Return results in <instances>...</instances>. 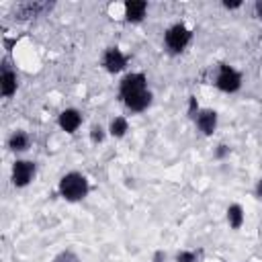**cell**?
Returning a JSON list of instances; mask_svg holds the SVG:
<instances>
[{"instance_id": "cell-1", "label": "cell", "mask_w": 262, "mask_h": 262, "mask_svg": "<svg viewBox=\"0 0 262 262\" xmlns=\"http://www.w3.org/2000/svg\"><path fill=\"white\" fill-rule=\"evenodd\" d=\"M119 98L131 113H143L151 104V90L147 88V76L143 72H129L119 82Z\"/></svg>"}, {"instance_id": "cell-2", "label": "cell", "mask_w": 262, "mask_h": 262, "mask_svg": "<svg viewBox=\"0 0 262 262\" xmlns=\"http://www.w3.org/2000/svg\"><path fill=\"white\" fill-rule=\"evenodd\" d=\"M57 192L63 201L68 203H80L88 196L90 192V184H88V178L82 174V172H66L59 182H57Z\"/></svg>"}, {"instance_id": "cell-3", "label": "cell", "mask_w": 262, "mask_h": 262, "mask_svg": "<svg viewBox=\"0 0 262 262\" xmlns=\"http://www.w3.org/2000/svg\"><path fill=\"white\" fill-rule=\"evenodd\" d=\"M192 41V31L184 23H174L164 33V47L170 53H182Z\"/></svg>"}, {"instance_id": "cell-4", "label": "cell", "mask_w": 262, "mask_h": 262, "mask_svg": "<svg viewBox=\"0 0 262 262\" xmlns=\"http://www.w3.org/2000/svg\"><path fill=\"white\" fill-rule=\"evenodd\" d=\"M37 176V164L33 160H14L10 168V182L14 188L29 186Z\"/></svg>"}, {"instance_id": "cell-5", "label": "cell", "mask_w": 262, "mask_h": 262, "mask_svg": "<svg viewBox=\"0 0 262 262\" xmlns=\"http://www.w3.org/2000/svg\"><path fill=\"white\" fill-rule=\"evenodd\" d=\"M215 86L225 94H233L242 88V74L235 68L221 63L217 68V74H215Z\"/></svg>"}, {"instance_id": "cell-6", "label": "cell", "mask_w": 262, "mask_h": 262, "mask_svg": "<svg viewBox=\"0 0 262 262\" xmlns=\"http://www.w3.org/2000/svg\"><path fill=\"white\" fill-rule=\"evenodd\" d=\"M129 57L119 49V47H106L102 57H100V66L108 72V74H119L127 68Z\"/></svg>"}, {"instance_id": "cell-7", "label": "cell", "mask_w": 262, "mask_h": 262, "mask_svg": "<svg viewBox=\"0 0 262 262\" xmlns=\"http://www.w3.org/2000/svg\"><path fill=\"white\" fill-rule=\"evenodd\" d=\"M53 8V2H20L14 6V18L29 20L35 16H43Z\"/></svg>"}, {"instance_id": "cell-8", "label": "cell", "mask_w": 262, "mask_h": 262, "mask_svg": "<svg viewBox=\"0 0 262 262\" xmlns=\"http://www.w3.org/2000/svg\"><path fill=\"white\" fill-rule=\"evenodd\" d=\"M217 123H219V115H217V111H213V108H201V111L196 113V117H194V125H196V129H199L205 137H209V135L215 133Z\"/></svg>"}, {"instance_id": "cell-9", "label": "cell", "mask_w": 262, "mask_h": 262, "mask_svg": "<svg viewBox=\"0 0 262 262\" xmlns=\"http://www.w3.org/2000/svg\"><path fill=\"white\" fill-rule=\"evenodd\" d=\"M57 127L66 133H76L80 127H82V113L78 108H63L59 115H57Z\"/></svg>"}, {"instance_id": "cell-10", "label": "cell", "mask_w": 262, "mask_h": 262, "mask_svg": "<svg viewBox=\"0 0 262 262\" xmlns=\"http://www.w3.org/2000/svg\"><path fill=\"white\" fill-rule=\"evenodd\" d=\"M16 88H18V76H16V72L8 63H2V72H0V94L4 98H10V96L16 94Z\"/></svg>"}, {"instance_id": "cell-11", "label": "cell", "mask_w": 262, "mask_h": 262, "mask_svg": "<svg viewBox=\"0 0 262 262\" xmlns=\"http://www.w3.org/2000/svg\"><path fill=\"white\" fill-rule=\"evenodd\" d=\"M6 147L12 154H23V151H27L31 147V135L25 129H14L6 139Z\"/></svg>"}, {"instance_id": "cell-12", "label": "cell", "mask_w": 262, "mask_h": 262, "mask_svg": "<svg viewBox=\"0 0 262 262\" xmlns=\"http://www.w3.org/2000/svg\"><path fill=\"white\" fill-rule=\"evenodd\" d=\"M147 14L145 0H127L125 2V20L127 23H141Z\"/></svg>"}, {"instance_id": "cell-13", "label": "cell", "mask_w": 262, "mask_h": 262, "mask_svg": "<svg viewBox=\"0 0 262 262\" xmlns=\"http://www.w3.org/2000/svg\"><path fill=\"white\" fill-rule=\"evenodd\" d=\"M225 219H227V225L231 227V229H242V225H244V221H246V213H244V207L239 205V203H231L229 207H227V211H225Z\"/></svg>"}, {"instance_id": "cell-14", "label": "cell", "mask_w": 262, "mask_h": 262, "mask_svg": "<svg viewBox=\"0 0 262 262\" xmlns=\"http://www.w3.org/2000/svg\"><path fill=\"white\" fill-rule=\"evenodd\" d=\"M106 131H108V135L115 137V139L125 137L127 131H129V121H127V117H113L111 123H108V129H106Z\"/></svg>"}, {"instance_id": "cell-15", "label": "cell", "mask_w": 262, "mask_h": 262, "mask_svg": "<svg viewBox=\"0 0 262 262\" xmlns=\"http://www.w3.org/2000/svg\"><path fill=\"white\" fill-rule=\"evenodd\" d=\"M51 262H82V260H80V256L74 250H61L59 254L53 256Z\"/></svg>"}, {"instance_id": "cell-16", "label": "cell", "mask_w": 262, "mask_h": 262, "mask_svg": "<svg viewBox=\"0 0 262 262\" xmlns=\"http://www.w3.org/2000/svg\"><path fill=\"white\" fill-rule=\"evenodd\" d=\"M104 137H106V131H104L102 125H92L90 127V141L92 143H102Z\"/></svg>"}, {"instance_id": "cell-17", "label": "cell", "mask_w": 262, "mask_h": 262, "mask_svg": "<svg viewBox=\"0 0 262 262\" xmlns=\"http://www.w3.org/2000/svg\"><path fill=\"white\" fill-rule=\"evenodd\" d=\"M174 262H199V254L194 250H180L176 254Z\"/></svg>"}, {"instance_id": "cell-18", "label": "cell", "mask_w": 262, "mask_h": 262, "mask_svg": "<svg viewBox=\"0 0 262 262\" xmlns=\"http://www.w3.org/2000/svg\"><path fill=\"white\" fill-rule=\"evenodd\" d=\"M199 111H201V108H199V104H196V98L190 96V98H188V111H186V115H188L190 119H194Z\"/></svg>"}, {"instance_id": "cell-19", "label": "cell", "mask_w": 262, "mask_h": 262, "mask_svg": "<svg viewBox=\"0 0 262 262\" xmlns=\"http://www.w3.org/2000/svg\"><path fill=\"white\" fill-rule=\"evenodd\" d=\"M244 2L242 0H235V2H229V0H223V8H227V10H235V8H239Z\"/></svg>"}, {"instance_id": "cell-20", "label": "cell", "mask_w": 262, "mask_h": 262, "mask_svg": "<svg viewBox=\"0 0 262 262\" xmlns=\"http://www.w3.org/2000/svg\"><path fill=\"white\" fill-rule=\"evenodd\" d=\"M225 154H229V145H225V143L217 145V151H215V156H217V158H223Z\"/></svg>"}, {"instance_id": "cell-21", "label": "cell", "mask_w": 262, "mask_h": 262, "mask_svg": "<svg viewBox=\"0 0 262 262\" xmlns=\"http://www.w3.org/2000/svg\"><path fill=\"white\" fill-rule=\"evenodd\" d=\"M254 194H256V199L262 201V178L256 182V186H254Z\"/></svg>"}, {"instance_id": "cell-22", "label": "cell", "mask_w": 262, "mask_h": 262, "mask_svg": "<svg viewBox=\"0 0 262 262\" xmlns=\"http://www.w3.org/2000/svg\"><path fill=\"white\" fill-rule=\"evenodd\" d=\"M151 262H166V254L162 252V250H158L156 254H154V260Z\"/></svg>"}, {"instance_id": "cell-23", "label": "cell", "mask_w": 262, "mask_h": 262, "mask_svg": "<svg viewBox=\"0 0 262 262\" xmlns=\"http://www.w3.org/2000/svg\"><path fill=\"white\" fill-rule=\"evenodd\" d=\"M254 10H256V16L262 20V0H258V2L254 4Z\"/></svg>"}]
</instances>
